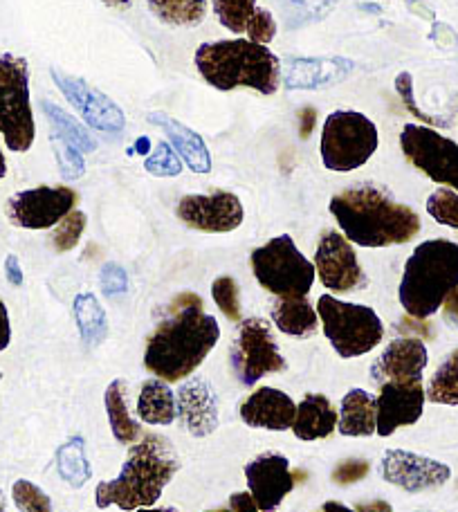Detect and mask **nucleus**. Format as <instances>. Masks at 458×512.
I'll list each match as a JSON object with an SVG mask.
<instances>
[{
    "mask_svg": "<svg viewBox=\"0 0 458 512\" xmlns=\"http://www.w3.org/2000/svg\"><path fill=\"white\" fill-rule=\"evenodd\" d=\"M218 340L221 326L216 317L205 313L203 299L185 292L171 301L169 315L146 342L144 367L164 382H180L203 364Z\"/></svg>",
    "mask_w": 458,
    "mask_h": 512,
    "instance_id": "nucleus-1",
    "label": "nucleus"
},
{
    "mask_svg": "<svg viewBox=\"0 0 458 512\" xmlns=\"http://www.w3.org/2000/svg\"><path fill=\"white\" fill-rule=\"evenodd\" d=\"M331 214L348 241L360 248H391L416 239L420 216L378 185H355L331 198Z\"/></svg>",
    "mask_w": 458,
    "mask_h": 512,
    "instance_id": "nucleus-2",
    "label": "nucleus"
},
{
    "mask_svg": "<svg viewBox=\"0 0 458 512\" xmlns=\"http://www.w3.org/2000/svg\"><path fill=\"white\" fill-rule=\"evenodd\" d=\"M180 463L164 436H144L128 450L122 472L113 481H102L95 490L97 508L119 506L140 510L158 504L162 490L178 472Z\"/></svg>",
    "mask_w": 458,
    "mask_h": 512,
    "instance_id": "nucleus-3",
    "label": "nucleus"
},
{
    "mask_svg": "<svg viewBox=\"0 0 458 512\" xmlns=\"http://www.w3.org/2000/svg\"><path fill=\"white\" fill-rule=\"evenodd\" d=\"M196 70L216 90L250 88L274 95L281 86V61L268 45L247 39L203 43L194 54Z\"/></svg>",
    "mask_w": 458,
    "mask_h": 512,
    "instance_id": "nucleus-4",
    "label": "nucleus"
},
{
    "mask_svg": "<svg viewBox=\"0 0 458 512\" xmlns=\"http://www.w3.org/2000/svg\"><path fill=\"white\" fill-rule=\"evenodd\" d=\"M458 286V243L432 239L411 252L398 288L400 304L414 319H429Z\"/></svg>",
    "mask_w": 458,
    "mask_h": 512,
    "instance_id": "nucleus-5",
    "label": "nucleus"
},
{
    "mask_svg": "<svg viewBox=\"0 0 458 512\" xmlns=\"http://www.w3.org/2000/svg\"><path fill=\"white\" fill-rule=\"evenodd\" d=\"M317 315L322 319L328 342L344 360L373 351L384 337L382 319L369 306L322 295L317 301Z\"/></svg>",
    "mask_w": 458,
    "mask_h": 512,
    "instance_id": "nucleus-6",
    "label": "nucleus"
},
{
    "mask_svg": "<svg viewBox=\"0 0 458 512\" xmlns=\"http://www.w3.org/2000/svg\"><path fill=\"white\" fill-rule=\"evenodd\" d=\"M0 135L14 153L30 151L36 137L30 66L12 52L0 54Z\"/></svg>",
    "mask_w": 458,
    "mask_h": 512,
    "instance_id": "nucleus-7",
    "label": "nucleus"
},
{
    "mask_svg": "<svg viewBox=\"0 0 458 512\" xmlns=\"http://www.w3.org/2000/svg\"><path fill=\"white\" fill-rule=\"evenodd\" d=\"M380 133L364 113L335 111L326 117L319 153L328 171L348 173L364 167L378 151Z\"/></svg>",
    "mask_w": 458,
    "mask_h": 512,
    "instance_id": "nucleus-8",
    "label": "nucleus"
},
{
    "mask_svg": "<svg viewBox=\"0 0 458 512\" xmlns=\"http://www.w3.org/2000/svg\"><path fill=\"white\" fill-rule=\"evenodd\" d=\"M252 270L259 286L277 297H308L315 283V263H310L283 234L252 252Z\"/></svg>",
    "mask_w": 458,
    "mask_h": 512,
    "instance_id": "nucleus-9",
    "label": "nucleus"
},
{
    "mask_svg": "<svg viewBox=\"0 0 458 512\" xmlns=\"http://www.w3.org/2000/svg\"><path fill=\"white\" fill-rule=\"evenodd\" d=\"M405 158L429 180L458 191V144L432 126L405 124L400 131Z\"/></svg>",
    "mask_w": 458,
    "mask_h": 512,
    "instance_id": "nucleus-10",
    "label": "nucleus"
},
{
    "mask_svg": "<svg viewBox=\"0 0 458 512\" xmlns=\"http://www.w3.org/2000/svg\"><path fill=\"white\" fill-rule=\"evenodd\" d=\"M229 360H232L236 378L245 387H252L270 373L286 371V360H283L279 346L274 342L270 324L259 317H250L241 322Z\"/></svg>",
    "mask_w": 458,
    "mask_h": 512,
    "instance_id": "nucleus-11",
    "label": "nucleus"
},
{
    "mask_svg": "<svg viewBox=\"0 0 458 512\" xmlns=\"http://www.w3.org/2000/svg\"><path fill=\"white\" fill-rule=\"evenodd\" d=\"M77 205V194L70 187H34L18 191L7 200L5 214L23 230H50L59 225Z\"/></svg>",
    "mask_w": 458,
    "mask_h": 512,
    "instance_id": "nucleus-12",
    "label": "nucleus"
},
{
    "mask_svg": "<svg viewBox=\"0 0 458 512\" xmlns=\"http://www.w3.org/2000/svg\"><path fill=\"white\" fill-rule=\"evenodd\" d=\"M315 270L322 286L344 295L366 286V274L362 270L351 241L342 232L326 230L315 250Z\"/></svg>",
    "mask_w": 458,
    "mask_h": 512,
    "instance_id": "nucleus-13",
    "label": "nucleus"
},
{
    "mask_svg": "<svg viewBox=\"0 0 458 512\" xmlns=\"http://www.w3.org/2000/svg\"><path fill=\"white\" fill-rule=\"evenodd\" d=\"M176 214L191 230L207 234L234 232L243 223V205L232 191L189 194L178 203Z\"/></svg>",
    "mask_w": 458,
    "mask_h": 512,
    "instance_id": "nucleus-14",
    "label": "nucleus"
},
{
    "mask_svg": "<svg viewBox=\"0 0 458 512\" xmlns=\"http://www.w3.org/2000/svg\"><path fill=\"white\" fill-rule=\"evenodd\" d=\"M52 79L61 90V95L75 106V111L88 126H93L97 131L104 133L124 131L126 117L122 113V108H119L111 97L99 93L93 86H88L84 79L68 75V72L52 70Z\"/></svg>",
    "mask_w": 458,
    "mask_h": 512,
    "instance_id": "nucleus-15",
    "label": "nucleus"
},
{
    "mask_svg": "<svg viewBox=\"0 0 458 512\" xmlns=\"http://www.w3.org/2000/svg\"><path fill=\"white\" fill-rule=\"evenodd\" d=\"M245 479L259 510L274 512L295 488L297 474H292L286 456L265 452L245 465Z\"/></svg>",
    "mask_w": 458,
    "mask_h": 512,
    "instance_id": "nucleus-16",
    "label": "nucleus"
},
{
    "mask_svg": "<svg viewBox=\"0 0 458 512\" xmlns=\"http://www.w3.org/2000/svg\"><path fill=\"white\" fill-rule=\"evenodd\" d=\"M382 477L407 492H423L441 488L450 481L452 470L445 463L427 459L414 452L389 450L382 459Z\"/></svg>",
    "mask_w": 458,
    "mask_h": 512,
    "instance_id": "nucleus-17",
    "label": "nucleus"
},
{
    "mask_svg": "<svg viewBox=\"0 0 458 512\" xmlns=\"http://www.w3.org/2000/svg\"><path fill=\"white\" fill-rule=\"evenodd\" d=\"M425 400L427 393L423 382H384L380 396L375 398V405H378V429L375 432L387 438L400 427L418 423L423 416Z\"/></svg>",
    "mask_w": 458,
    "mask_h": 512,
    "instance_id": "nucleus-18",
    "label": "nucleus"
},
{
    "mask_svg": "<svg viewBox=\"0 0 458 512\" xmlns=\"http://www.w3.org/2000/svg\"><path fill=\"white\" fill-rule=\"evenodd\" d=\"M427 362L429 355L423 340H418V337H398L384 349L378 362L371 367V378L380 384L423 382Z\"/></svg>",
    "mask_w": 458,
    "mask_h": 512,
    "instance_id": "nucleus-19",
    "label": "nucleus"
},
{
    "mask_svg": "<svg viewBox=\"0 0 458 512\" xmlns=\"http://www.w3.org/2000/svg\"><path fill=\"white\" fill-rule=\"evenodd\" d=\"M355 63L344 57H301L283 63V86L288 90H322L344 81Z\"/></svg>",
    "mask_w": 458,
    "mask_h": 512,
    "instance_id": "nucleus-20",
    "label": "nucleus"
},
{
    "mask_svg": "<svg viewBox=\"0 0 458 512\" xmlns=\"http://www.w3.org/2000/svg\"><path fill=\"white\" fill-rule=\"evenodd\" d=\"M176 416L191 436H209L218 427V400L203 378L185 382L178 391Z\"/></svg>",
    "mask_w": 458,
    "mask_h": 512,
    "instance_id": "nucleus-21",
    "label": "nucleus"
},
{
    "mask_svg": "<svg viewBox=\"0 0 458 512\" xmlns=\"http://www.w3.org/2000/svg\"><path fill=\"white\" fill-rule=\"evenodd\" d=\"M297 416V405L288 393L272 387L256 389L241 405V418L247 427L270 429V432H286Z\"/></svg>",
    "mask_w": 458,
    "mask_h": 512,
    "instance_id": "nucleus-22",
    "label": "nucleus"
},
{
    "mask_svg": "<svg viewBox=\"0 0 458 512\" xmlns=\"http://www.w3.org/2000/svg\"><path fill=\"white\" fill-rule=\"evenodd\" d=\"M149 122L160 126L164 135L169 137V142L180 158L187 162V167L196 173H209L212 171V155L203 137L196 131H191L187 124L173 120L167 113H149Z\"/></svg>",
    "mask_w": 458,
    "mask_h": 512,
    "instance_id": "nucleus-23",
    "label": "nucleus"
},
{
    "mask_svg": "<svg viewBox=\"0 0 458 512\" xmlns=\"http://www.w3.org/2000/svg\"><path fill=\"white\" fill-rule=\"evenodd\" d=\"M337 420V411L324 393H308L297 405L292 432L299 441H322L335 432Z\"/></svg>",
    "mask_w": 458,
    "mask_h": 512,
    "instance_id": "nucleus-24",
    "label": "nucleus"
},
{
    "mask_svg": "<svg viewBox=\"0 0 458 512\" xmlns=\"http://www.w3.org/2000/svg\"><path fill=\"white\" fill-rule=\"evenodd\" d=\"M337 429L344 436H371L378 429V405H375L371 393H366L364 389H353L346 393L340 407Z\"/></svg>",
    "mask_w": 458,
    "mask_h": 512,
    "instance_id": "nucleus-25",
    "label": "nucleus"
},
{
    "mask_svg": "<svg viewBox=\"0 0 458 512\" xmlns=\"http://www.w3.org/2000/svg\"><path fill=\"white\" fill-rule=\"evenodd\" d=\"M272 322L290 337H310L317 331L319 315L308 297H279L272 304Z\"/></svg>",
    "mask_w": 458,
    "mask_h": 512,
    "instance_id": "nucleus-26",
    "label": "nucleus"
},
{
    "mask_svg": "<svg viewBox=\"0 0 458 512\" xmlns=\"http://www.w3.org/2000/svg\"><path fill=\"white\" fill-rule=\"evenodd\" d=\"M137 416L149 425H171L176 420V396L169 382L146 380L137 396Z\"/></svg>",
    "mask_w": 458,
    "mask_h": 512,
    "instance_id": "nucleus-27",
    "label": "nucleus"
},
{
    "mask_svg": "<svg viewBox=\"0 0 458 512\" xmlns=\"http://www.w3.org/2000/svg\"><path fill=\"white\" fill-rule=\"evenodd\" d=\"M104 405L108 414V423H111L113 436L119 443L131 445L140 438V425L135 423L133 416L128 414V402H126V384L124 380H113L108 384L104 393Z\"/></svg>",
    "mask_w": 458,
    "mask_h": 512,
    "instance_id": "nucleus-28",
    "label": "nucleus"
},
{
    "mask_svg": "<svg viewBox=\"0 0 458 512\" xmlns=\"http://www.w3.org/2000/svg\"><path fill=\"white\" fill-rule=\"evenodd\" d=\"M151 14L171 27H196L205 21L207 0H146Z\"/></svg>",
    "mask_w": 458,
    "mask_h": 512,
    "instance_id": "nucleus-29",
    "label": "nucleus"
},
{
    "mask_svg": "<svg viewBox=\"0 0 458 512\" xmlns=\"http://www.w3.org/2000/svg\"><path fill=\"white\" fill-rule=\"evenodd\" d=\"M75 317H77V324L81 331V340H84L88 346H97L99 342H104L106 331H108V322H106L104 308H102V304H99L95 295H90V292L77 295Z\"/></svg>",
    "mask_w": 458,
    "mask_h": 512,
    "instance_id": "nucleus-30",
    "label": "nucleus"
},
{
    "mask_svg": "<svg viewBox=\"0 0 458 512\" xmlns=\"http://www.w3.org/2000/svg\"><path fill=\"white\" fill-rule=\"evenodd\" d=\"M212 3L218 23L232 34H250L261 14L256 0H212Z\"/></svg>",
    "mask_w": 458,
    "mask_h": 512,
    "instance_id": "nucleus-31",
    "label": "nucleus"
},
{
    "mask_svg": "<svg viewBox=\"0 0 458 512\" xmlns=\"http://www.w3.org/2000/svg\"><path fill=\"white\" fill-rule=\"evenodd\" d=\"M41 106H43V113L50 120L54 131H57L61 137H66V140L72 146H75L77 151L90 153V151L97 149V140L88 133V128L81 124L79 120H75V117L68 115L66 111H63V108H59L57 104H52V102H41Z\"/></svg>",
    "mask_w": 458,
    "mask_h": 512,
    "instance_id": "nucleus-32",
    "label": "nucleus"
},
{
    "mask_svg": "<svg viewBox=\"0 0 458 512\" xmlns=\"http://www.w3.org/2000/svg\"><path fill=\"white\" fill-rule=\"evenodd\" d=\"M425 393L434 405L458 407V349L436 369Z\"/></svg>",
    "mask_w": 458,
    "mask_h": 512,
    "instance_id": "nucleus-33",
    "label": "nucleus"
},
{
    "mask_svg": "<svg viewBox=\"0 0 458 512\" xmlns=\"http://www.w3.org/2000/svg\"><path fill=\"white\" fill-rule=\"evenodd\" d=\"M57 465L61 477L66 479L70 486L81 488L90 479V465L86 459L84 450V438H72L66 445L61 447L57 454Z\"/></svg>",
    "mask_w": 458,
    "mask_h": 512,
    "instance_id": "nucleus-34",
    "label": "nucleus"
},
{
    "mask_svg": "<svg viewBox=\"0 0 458 512\" xmlns=\"http://www.w3.org/2000/svg\"><path fill=\"white\" fill-rule=\"evenodd\" d=\"M427 214L432 216L436 223L452 227V230L458 232V191L450 187L436 189L434 194L427 198Z\"/></svg>",
    "mask_w": 458,
    "mask_h": 512,
    "instance_id": "nucleus-35",
    "label": "nucleus"
},
{
    "mask_svg": "<svg viewBox=\"0 0 458 512\" xmlns=\"http://www.w3.org/2000/svg\"><path fill=\"white\" fill-rule=\"evenodd\" d=\"M144 169L149 171L151 176L173 178V176H180L182 160L178 158L176 151H173V146L169 142H158L153 146V151L146 155Z\"/></svg>",
    "mask_w": 458,
    "mask_h": 512,
    "instance_id": "nucleus-36",
    "label": "nucleus"
},
{
    "mask_svg": "<svg viewBox=\"0 0 458 512\" xmlns=\"http://www.w3.org/2000/svg\"><path fill=\"white\" fill-rule=\"evenodd\" d=\"M52 146H54V155H57L59 162V171L66 180H77L84 176V153L77 151L66 137H61L57 131H52Z\"/></svg>",
    "mask_w": 458,
    "mask_h": 512,
    "instance_id": "nucleus-37",
    "label": "nucleus"
},
{
    "mask_svg": "<svg viewBox=\"0 0 458 512\" xmlns=\"http://www.w3.org/2000/svg\"><path fill=\"white\" fill-rule=\"evenodd\" d=\"M84 232H86V214L79 212V209H72L52 234L54 248H57V252H70L72 248H77V243L81 241Z\"/></svg>",
    "mask_w": 458,
    "mask_h": 512,
    "instance_id": "nucleus-38",
    "label": "nucleus"
},
{
    "mask_svg": "<svg viewBox=\"0 0 458 512\" xmlns=\"http://www.w3.org/2000/svg\"><path fill=\"white\" fill-rule=\"evenodd\" d=\"M12 497L21 512H54L50 497L32 481H16L12 486Z\"/></svg>",
    "mask_w": 458,
    "mask_h": 512,
    "instance_id": "nucleus-39",
    "label": "nucleus"
},
{
    "mask_svg": "<svg viewBox=\"0 0 458 512\" xmlns=\"http://www.w3.org/2000/svg\"><path fill=\"white\" fill-rule=\"evenodd\" d=\"M212 297L229 322H241V299L234 277H218L212 286Z\"/></svg>",
    "mask_w": 458,
    "mask_h": 512,
    "instance_id": "nucleus-40",
    "label": "nucleus"
},
{
    "mask_svg": "<svg viewBox=\"0 0 458 512\" xmlns=\"http://www.w3.org/2000/svg\"><path fill=\"white\" fill-rule=\"evenodd\" d=\"M396 90L402 99V104H405L407 111L416 117L418 122H423L427 126H436V128H447V120L443 117H434L425 111H420V106L416 102V95H414V77H411V72H400L396 77Z\"/></svg>",
    "mask_w": 458,
    "mask_h": 512,
    "instance_id": "nucleus-41",
    "label": "nucleus"
},
{
    "mask_svg": "<svg viewBox=\"0 0 458 512\" xmlns=\"http://www.w3.org/2000/svg\"><path fill=\"white\" fill-rule=\"evenodd\" d=\"M128 288V277L124 268H119L117 263H106L102 270V290L106 297H117L124 295Z\"/></svg>",
    "mask_w": 458,
    "mask_h": 512,
    "instance_id": "nucleus-42",
    "label": "nucleus"
},
{
    "mask_svg": "<svg viewBox=\"0 0 458 512\" xmlns=\"http://www.w3.org/2000/svg\"><path fill=\"white\" fill-rule=\"evenodd\" d=\"M371 465L362 461V459H355V461H344L342 465H337L335 472H333V481L335 483H342V486H348V483H355V481H362L366 474H369Z\"/></svg>",
    "mask_w": 458,
    "mask_h": 512,
    "instance_id": "nucleus-43",
    "label": "nucleus"
},
{
    "mask_svg": "<svg viewBox=\"0 0 458 512\" xmlns=\"http://www.w3.org/2000/svg\"><path fill=\"white\" fill-rule=\"evenodd\" d=\"M290 3L297 9V14L299 12L304 14L301 23H308V21H319V18H324L328 12H331L337 0H290Z\"/></svg>",
    "mask_w": 458,
    "mask_h": 512,
    "instance_id": "nucleus-44",
    "label": "nucleus"
},
{
    "mask_svg": "<svg viewBox=\"0 0 458 512\" xmlns=\"http://www.w3.org/2000/svg\"><path fill=\"white\" fill-rule=\"evenodd\" d=\"M315 126H317V111H315V108L313 106L301 108V113H299V135H301V140H308V137L313 135Z\"/></svg>",
    "mask_w": 458,
    "mask_h": 512,
    "instance_id": "nucleus-45",
    "label": "nucleus"
},
{
    "mask_svg": "<svg viewBox=\"0 0 458 512\" xmlns=\"http://www.w3.org/2000/svg\"><path fill=\"white\" fill-rule=\"evenodd\" d=\"M229 510L232 512H261L250 492H236V495L229 497Z\"/></svg>",
    "mask_w": 458,
    "mask_h": 512,
    "instance_id": "nucleus-46",
    "label": "nucleus"
},
{
    "mask_svg": "<svg viewBox=\"0 0 458 512\" xmlns=\"http://www.w3.org/2000/svg\"><path fill=\"white\" fill-rule=\"evenodd\" d=\"M5 277L12 286H23V268L14 254H9L5 259Z\"/></svg>",
    "mask_w": 458,
    "mask_h": 512,
    "instance_id": "nucleus-47",
    "label": "nucleus"
},
{
    "mask_svg": "<svg viewBox=\"0 0 458 512\" xmlns=\"http://www.w3.org/2000/svg\"><path fill=\"white\" fill-rule=\"evenodd\" d=\"M9 342H12V324H9L7 306L0 299V351H5Z\"/></svg>",
    "mask_w": 458,
    "mask_h": 512,
    "instance_id": "nucleus-48",
    "label": "nucleus"
},
{
    "mask_svg": "<svg viewBox=\"0 0 458 512\" xmlns=\"http://www.w3.org/2000/svg\"><path fill=\"white\" fill-rule=\"evenodd\" d=\"M443 310H445V319L450 324L458 326V286L447 295L445 304H443Z\"/></svg>",
    "mask_w": 458,
    "mask_h": 512,
    "instance_id": "nucleus-49",
    "label": "nucleus"
},
{
    "mask_svg": "<svg viewBox=\"0 0 458 512\" xmlns=\"http://www.w3.org/2000/svg\"><path fill=\"white\" fill-rule=\"evenodd\" d=\"M355 510H360V512H393V508L382 499H375V501H369V504L355 506Z\"/></svg>",
    "mask_w": 458,
    "mask_h": 512,
    "instance_id": "nucleus-50",
    "label": "nucleus"
},
{
    "mask_svg": "<svg viewBox=\"0 0 458 512\" xmlns=\"http://www.w3.org/2000/svg\"><path fill=\"white\" fill-rule=\"evenodd\" d=\"M322 512H360V510L348 508V506L340 504V501H326V504L322 506Z\"/></svg>",
    "mask_w": 458,
    "mask_h": 512,
    "instance_id": "nucleus-51",
    "label": "nucleus"
},
{
    "mask_svg": "<svg viewBox=\"0 0 458 512\" xmlns=\"http://www.w3.org/2000/svg\"><path fill=\"white\" fill-rule=\"evenodd\" d=\"M102 3L113 9H128L133 5V0H102Z\"/></svg>",
    "mask_w": 458,
    "mask_h": 512,
    "instance_id": "nucleus-52",
    "label": "nucleus"
},
{
    "mask_svg": "<svg viewBox=\"0 0 458 512\" xmlns=\"http://www.w3.org/2000/svg\"><path fill=\"white\" fill-rule=\"evenodd\" d=\"M7 173V162H5V155H3V149H0V180L5 178Z\"/></svg>",
    "mask_w": 458,
    "mask_h": 512,
    "instance_id": "nucleus-53",
    "label": "nucleus"
},
{
    "mask_svg": "<svg viewBox=\"0 0 458 512\" xmlns=\"http://www.w3.org/2000/svg\"><path fill=\"white\" fill-rule=\"evenodd\" d=\"M137 512H178V510H173V508H140Z\"/></svg>",
    "mask_w": 458,
    "mask_h": 512,
    "instance_id": "nucleus-54",
    "label": "nucleus"
},
{
    "mask_svg": "<svg viewBox=\"0 0 458 512\" xmlns=\"http://www.w3.org/2000/svg\"><path fill=\"white\" fill-rule=\"evenodd\" d=\"M0 512H5V497H3V492H0Z\"/></svg>",
    "mask_w": 458,
    "mask_h": 512,
    "instance_id": "nucleus-55",
    "label": "nucleus"
},
{
    "mask_svg": "<svg viewBox=\"0 0 458 512\" xmlns=\"http://www.w3.org/2000/svg\"><path fill=\"white\" fill-rule=\"evenodd\" d=\"M209 512H232L229 508H221V510H209Z\"/></svg>",
    "mask_w": 458,
    "mask_h": 512,
    "instance_id": "nucleus-56",
    "label": "nucleus"
},
{
    "mask_svg": "<svg viewBox=\"0 0 458 512\" xmlns=\"http://www.w3.org/2000/svg\"><path fill=\"white\" fill-rule=\"evenodd\" d=\"M0 380H3V373H0Z\"/></svg>",
    "mask_w": 458,
    "mask_h": 512,
    "instance_id": "nucleus-57",
    "label": "nucleus"
}]
</instances>
